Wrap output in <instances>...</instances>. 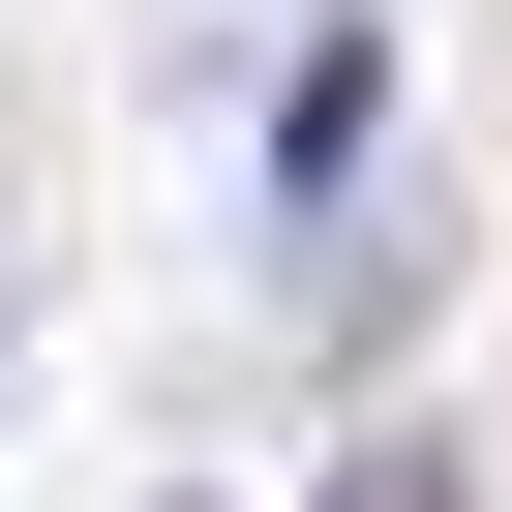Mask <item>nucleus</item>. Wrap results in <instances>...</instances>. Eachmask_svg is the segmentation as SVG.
I'll list each match as a JSON object with an SVG mask.
<instances>
[{
	"mask_svg": "<svg viewBox=\"0 0 512 512\" xmlns=\"http://www.w3.org/2000/svg\"><path fill=\"white\" fill-rule=\"evenodd\" d=\"M362 121H392V61H362V31H332V61H302V91H272V211H302V181H362Z\"/></svg>",
	"mask_w": 512,
	"mask_h": 512,
	"instance_id": "obj_1",
	"label": "nucleus"
},
{
	"mask_svg": "<svg viewBox=\"0 0 512 512\" xmlns=\"http://www.w3.org/2000/svg\"><path fill=\"white\" fill-rule=\"evenodd\" d=\"M332 512H452V452H422V422H362V452H332Z\"/></svg>",
	"mask_w": 512,
	"mask_h": 512,
	"instance_id": "obj_2",
	"label": "nucleus"
}]
</instances>
